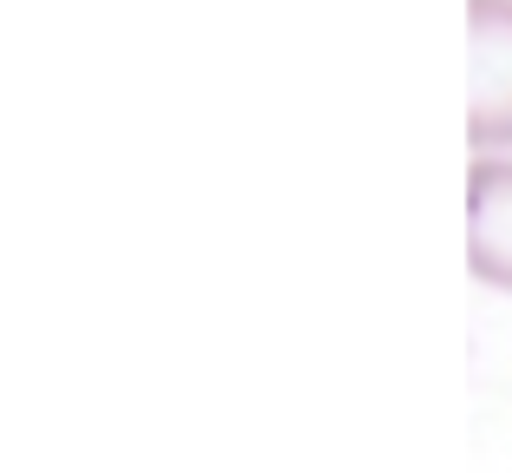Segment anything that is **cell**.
I'll return each mask as SVG.
<instances>
[{
    "label": "cell",
    "mask_w": 512,
    "mask_h": 473,
    "mask_svg": "<svg viewBox=\"0 0 512 473\" xmlns=\"http://www.w3.org/2000/svg\"><path fill=\"white\" fill-rule=\"evenodd\" d=\"M467 138L473 152L512 145V0H467Z\"/></svg>",
    "instance_id": "obj_1"
},
{
    "label": "cell",
    "mask_w": 512,
    "mask_h": 473,
    "mask_svg": "<svg viewBox=\"0 0 512 473\" xmlns=\"http://www.w3.org/2000/svg\"><path fill=\"white\" fill-rule=\"evenodd\" d=\"M467 263L486 290L512 296V158H480L467 178Z\"/></svg>",
    "instance_id": "obj_2"
}]
</instances>
